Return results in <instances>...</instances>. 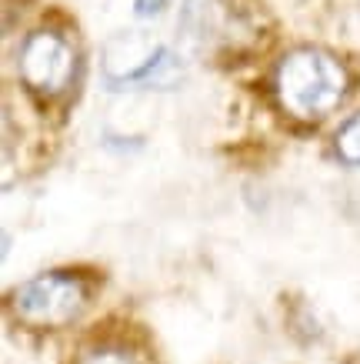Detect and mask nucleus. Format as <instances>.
<instances>
[{
  "label": "nucleus",
  "mask_w": 360,
  "mask_h": 364,
  "mask_svg": "<svg viewBox=\"0 0 360 364\" xmlns=\"http://www.w3.org/2000/svg\"><path fill=\"white\" fill-rule=\"evenodd\" d=\"M273 87L287 114H294L300 121H320L347 94V70L337 57L304 47L280 60Z\"/></svg>",
  "instance_id": "f257e3e1"
},
{
  "label": "nucleus",
  "mask_w": 360,
  "mask_h": 364,
  "mask_svg": "<svg viewBox=\"0 0 360 364\" xmlns=\"http://www.w3.org/2000/svg\"><path fill=\"white\" fill-rule=\"evenodd\" d=\"M87 287L74 274H40L13 291L11 308L23 324L33 328H60L84 311Z\"/></svg>",
  "instance_id": "f03ea898"
},
{
  "label": "nucleus",
  "mask_w": 360,
  "mask_h": 364,
  "mask_svg": "<svg viewBox=\"0 0 360 364\" xmlns=\"http://www.w3.org/2000/svg\"><path fill=\"white\" fill-rule=\"evenodd\" d=\"M77 54L70 41H64L54 31L31 33L21 47V77L23 84L40 94V97H57L64 94L67 84L74 80Z\"/></svg>",
  "instance_id": "7ed1b4c3"
},
{
  "label": "nucleus",
  "mask_w": 360,
  "mask_h": 364,
  "mask_svg": "<svg viewBox=\"0 0 360 364\" xmlns=\"http://www.w3.org/2000/svg\"><path fill=\"white\" fill-rule=\"evenodd\" d=\"M334 147H337L340 161H347V164H360V114H354V117H350V121L337 131Z\"/></svg>",
  "instance_id": "20e7f679"
},
{
  "label": "nucleus",
  "mask_w": 360,
  "mask_h": 364,
  "mask_svg": "<svg viewBox=\"0 0 360 364\" xmlns=\"http://www.w3.org/2000/svg\"><path fill=\"white\" fill-rule=\"evenodd\" d=\"M80 364H137V358L127 351H120V348H97V351L84 354Z\"/></svg>",
  "instance_id": "39448f33"
},
{
  "label": "nucleus",
  "mask_w": 360,
  "mask_h": 364,
  "mask_svg": "<svg viewBox=\"0 0 360 364\" xmlns=\"http://www.w3.org/2000/svg\"><path fill=\"white\" fill-rule=\"evenodd\" d=\"M160 11H164V0H137V14L141 17H153Z\"/></svg>",
  "instance_id": "423d86ee"
}]
</instances>
